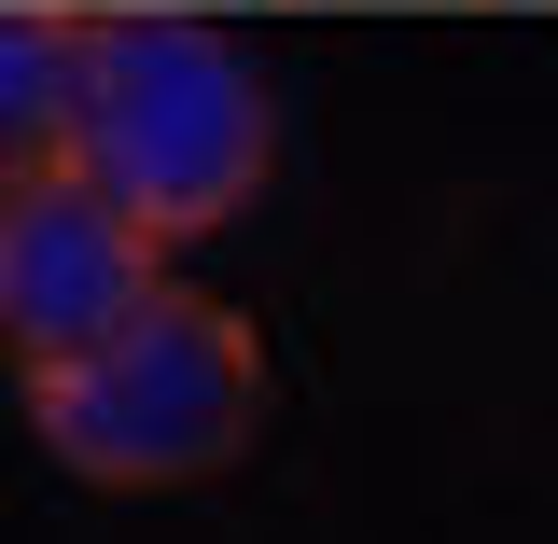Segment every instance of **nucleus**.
Masks as SVG:
<instances>
[{
  "label": "nucleus",
  "instance_id": "obj_1",
  "mask_svg": "<svg viewBox=\"0 0 558 544\" xmlns=\"http://www.w3.org/2000/svg\"><path fill=\"white\" fill-rule=\"evenodd\" d=\"M14 406L43 433V461L84 488H209L252 461L266 433V336L238 293L168 279L140 322H112L70 363H14Z\"/></svg>",
  "mask_w": 558,
  "mask_h": 544
},
{
  "label": "nucleus",
  "instance_id": "obj_2",
  "mask_svg": "<svg viewBox=\"0 0 558 544\" xmlns=\"http://www.w3.org/2000/svg\"><path fill=\"white\" fill-rule=\"evenodd\" d=\"M70 168H98L168 252L223 238L279 168V98L252 70V43L209 28V14H168V0H98Z\"/></svg>",
  "mask_w": 558,
  "mask_h": 544
},
{
  "label": "nucleus",
  "instance_id": "obj_3",
  "mask_svg": "<svg viewBox=\"0 0 558 544\" xmlns=\"http://www.w3.org/2000/svg\"><path fill=\"white\" fill-rule=\"evenodd\" d=\"M182 279V252L140 223L98 168H0V336L14 363H70L112 322H140L154 293Z\"/></svg>",
  "mask_w": 558,
  "mask_h": 544
},
{
  "label": "nucleus",
  "instance_id": "obj_4",
  "mask_svg": "<svg viewBox=\"0 0 558 544\" xmlns=\"http://www.w3.org/2000/svg\"><path fill=\"white\" fill-rule=\"evenodd\" d=\"M84 57H98V14L84 0H14L0 14V168H57L84 126Z\"/></svg>",
  "mask_w": 558,
  "mask_h": 544
}]
</instances>
